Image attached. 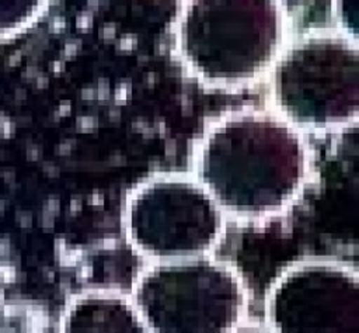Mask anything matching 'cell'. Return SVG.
Here are the masks:
<instances>
[{
  "mask_svg": "<svg viewBox=\"0 0 359 333\" xmlns=\"http://www.w3.org/2000/svg\"><path fill=\"white\" fill-rule=\"evenodd\" d=\"M42 3L0 1V39L21 31L42 8Z\"/></svg>",
  "mask_w": 359,
  "mask_h": 333,
  "instance_id": "6da1fadb",
  "label": "cell"
}]
</instances>
